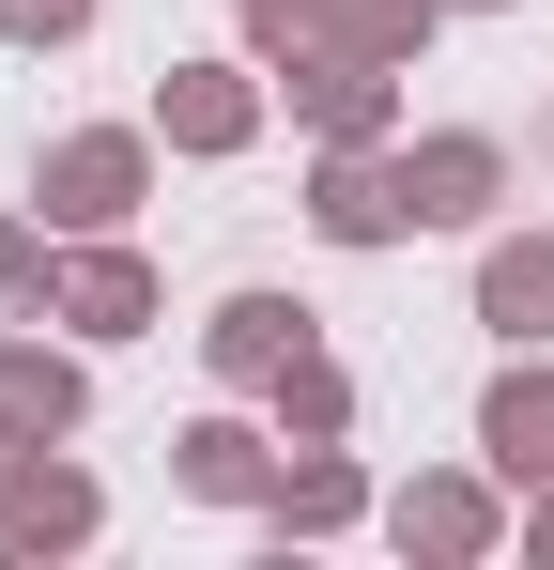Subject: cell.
<instances>
[{"label":"cell","instance_id":"1","mask_svg":"<svg viewBox=\"0 0 554 570\" xmlns=\"http://www.w3.org/2000/svg\"><path fill=\"white\" fill-rule=\"evenodd\" d=\"M432 16L447 0H247V47L277 78H308V62H416Z\"/></svg>","mask_w":554,"mask_h":570},{"label":"cell","instance_id":"2","mask_svg":"<svg viewBox=\"0 0 554 570\" xmlns=\"http://www.w3.org/2000/svg\"><path fill=\"white\" fill-rule=\"evenodd\" d=\"M139 170H155V155H139V124H78V139H62V155H47V216H62V232H108V216H123V200H139Z\"/></svg>","mask_w":554,"mask_h":570},{"label":"cell","instance_id":"3","mask_svg":"<svg viewBox=\"0 0 554 570\" xmlns=\"http://www.w3.org/2000/svg\"><path fill=\"white\" fill-rule=\"evenodd\" d=\"M308 216H324V247H385V232H416V200H400V170H385L369 139H324V170H308Z\"/></svg>","mask_w":554,"mask_h":570},{"label":"cell","instance_id":"4","mask_svg":"<svg viewBox=\"0 0 554 570\" xmlns=\"http://www.w3.org/2000/svg\"><path fill=\"white\" fill-rule=\"evenodd\" d=\"M493 186H508V155H493L477 124H447V139H416V155H400V200H416V232H462V216H493Z\"/></svg>","mask_w":554,"mask_h":570},{"label":"cell","instance_id":"5","mask_svg":"<svg viewBox=\"0 0 554 570\" xmlns=\"http://www.w3.org/2000/svg\"><path fill=\"white\" fill-rule=\"evenodd\" d=\"M155 124H170L185 155H247V124H263V94H247V62H170V94H155Z\"/></svg>","mask_w":554,"mask_h":570},{"label":"cell","instance_id":"6","mask_svg":"<svg viewBox=\"0 0 554 570\" xmlns=\"http://www.w3.org/2000/svg\"><path fill=\"white\" fill-rule=\"evenodd\" d=\"M200 355H216L231 385H277L293 355H308V308H293V293H231V308L200 324Z\"/></svg>","mask_w":554,"mask_h":570},{"label":"cell","instance_id":"7","mask_svg":"<svg viewBox=\"0 0 554 570\" xmlns=\"http://www.w3.org/2000/svg\"><path fill=\"white\" fill-rule=\"evenodd\" d=\"M78 540H92V478L78 463H31L0 493V556H78Z\"/></svg>","mask_w":554,"mask_h":570},{"label":"cell","instance_id":"8","mask_svg":"<svg viewBox=\"0 0 554 570\" xmlns=\"http://www.w3.org/2000/svg\"><path fill=\"white\" fill-rule=\"evenodd\" d=\"M477 324H493V340H554V232H508V247L477 263Z\"/></svg>","mask_w":554,"mask_h":570},{"label":"cell","instance_id":"9","mask_svg":"<svg viewBox=\"0 0 554 570\" xmlns=\"http://www.w3.org/2000/svg\"><path fill=\"white\" fill-rule=\"evenodd\" d=\"M170 478H185V493H216V509H263V493H277V463H263L247 416H200V432L170 448Z\"/></svg>","mask_w":554,"mask_h":570},{"label":"cell","instance_id":"10","mask_svg":"<svg viewBox=\"0 0 554 570\" xmlns=\"http://www.w3.org/2000/svg\"><path fill=\"white\" fill-rule=\"evenodd\" d=\"M477 448L540 493V478H554V371H508V385H493V401H477Z\"/></svg>","mask_w":554,"mask_h":570},{"label":"cell","instance_id":"11","mask_svg":"<svg viewBox=\"0 0 554 570\" xmlns=\"http://www.w3.org/2000/svg\"><path fill=\"white\" fill-rule=\"evenodd\" d=\"M62 308H78L92 340H139V324H155V278H139V247H78V263H62Z\"/></svg>","mask_w":554,"mask_h":570},{"label":"cell","instance_id":"12","mask_svg":"<svg viewBox=\"0 0 554 570\" xmlns=\"http://www.w3.org/2000/svg\"><path fill=\"white\" fill-rule=\"evenodd\" d=\"M385 524H400V556H477V540H493V493H477V478H416Z\"/></svg>","mask_w":554,"mask_h":570},{"label":"cell","instance_id":"13","mask_svg":"<svg viewBox=\"0 0 554 570\" xmlns=\"http://www.w3.org/2000/svg\"><path fill=\"white\" fill-rule=\"evenodd\" d=\"M78 401H92V385L62 371L47 340H0V416H16V432H78Z\"/></svg>","mask_w":554,"mask_h":570},{"label":"cell","instance_id":"14","mask_svg":"<svg viewBox=\"0 0 554 570\" xmlns=\"http://www.w3.org/2000/svg\"><path fill=\"white\" fill-rule=\"evenodd\" d=\"M385 78H400V62H308L293 108H308L324 139H385Z\"/></svg>","mask_w":554,"mask_h":570},{"label":"cell","instance_id":"15","mask_svg":"<svg viewBox=\"0 0 554 570\" xmlns=\"http://www.w3.org/2000/svg\"><path fill=\"white\" fill-rule=\"evenodd\" d=\"M263 509H277V524H293V540H324V524H355V509H369V478H355V463H339V448H308V463L277 478Z\"/></svg>","mask_w":554,"mask_h":570},{"label":"cell","instance_id":"16","mask_svg":"<svg viewBox=\"0 0 554 570\" xmlns=\"http://www.w3.org/2000/svg\"><path fill=\"white\" fill-rule=\"evenodd\" d=\"M339 416H355V385L324 371V355H293V371H277V432H308V448H339Z\"/></svg>","mask_w":554,"mask_h":570},{"label":"cell","instance_id":"17","mask_svg":"<svg viewBox=\"0 0 554 570\" xmlns=\"http://www.w3.org/2000/svg\"><path fill=\"white\" fill-rule=\"evenodd\" d=\"M0 31H16V47H78L92 0H0Z\"/></svg>","mask_w":554,"mask_h":570},{"label":"cell","instance_id":"18","mask_svg":"<svg viewBox=\"0 0 554 570\" xmlns=\"http://www.w3.org/2000/svg\"><path fill=\"white\" fill-rule=\"evenodd\" d=\"M31 293H47V232H16V216H0V308H31Z\"/></svg>","mask_w":554,"mask_h":570},{"label":"cell","instance_id":"19","mask_svg":"<svg viewBox=\"0 0 554 570\" xmlns=\"http://www.w3.org/2000/svg\"><path fill=\"white\" fill-rule=\"evenodd\" d=\"M540 556H554V478H540Z\"/></svg>","mask_w":554,"mask_h":570}]
</instances>
